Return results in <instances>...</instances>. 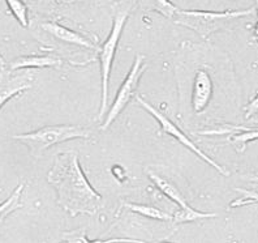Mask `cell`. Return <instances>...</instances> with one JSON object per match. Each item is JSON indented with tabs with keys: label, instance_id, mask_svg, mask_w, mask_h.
Returning a JSON list of instances; mask_svg holds the SVG:
<instances>
[{
	"label": "cell",
	"instance_id": "1",
	"mask_svg": "<svg viewBox=\"0 0 258 243\" xmlns=\"http://www.w3.org/2000/svg\"><path fill=\"white\" fill-rule=\"evenodd\" d=\"M47 180L56 191V202L72 217L94 216L103 206L101 193L89 183L79 160V152L57 153Z\"/></svg>",
	"mask_w": 258,
	"mask_h": 243
},
{
	"label": "cell",
	"instance_id": "2",
	"mask_svg": "<svg viewBox=\"0 0 258 243\" xmlns=\"http://www.w3.org/2000/svg\"><path fill=\"white\" fill-rule=\"evenodd\" d=\"M136 4H137V0H120L112 7V28H111L107 39L104 41L102 46H99V50L97 51L99 64H101L102 79V102L101 109H99V115H98L99 120L107 113L108 84H110L113 59H115V55H116L120 37L123 34L124 25H125L126 20L131 16Z\"/></svg>",
	"mask_w": 258,
	"mask_h": 243
},
{
	"label": "cell",
	"instance_id": "3",
	"mask_svg": "<svg viewBox=\"0 0 258 243\" xmlns=\"http://www.w3.org/2000/svg\"><path fill=\"white\" fill-rule=\"evenodd\" d=\"M92 131L82 126H46L29 133L13 135L12 139L24 142L30 155L34 158H41L44 152L52 145L70 141L73 139H90Z\"/></svg>",
	"mask_w": 258,
	"mask_h": 243
},
{
	"label": "cell",
	"instance_id": "4",
	"mask_svg": "<svg viewBox=\"0 0 258 243\" xmlns=\"http://www.w3.org/2000/svg\"><path fill=\"white\" fill-rule=\"evenodd\" d=\"M254 8L241 11H197V10H179L176 16L173 19L175 24L184 28H188L196 32L202 38H208L213 33L221 30L222 28L233 21V20L241 19V17L250 16L254 13Z\"/></svg>",
	"mask_w": 258,
	"mask_h": 243
},
{
	"label": "cell",
	"instance_id": "5",
	"mask_svg": "<svg viewBox=\"0 0 258 243\" xmlns=\"http://www.w3.org/2000/svg\"><path fill=\"white\" fill-rule=\"evenodd\" d=\"M214 80H213L208 64L201 63L200 66H196V63H193L189 86H179V92L180 95L189 93V101H186L185 104H189L190 106V114H193L195 117H199L208 111L214 97Z\"/></svg>",
	"mask_w": 258,
	"mask_h": 243
},
{
	"label": "cell",
	"instance_id": "6",
	"mask_svg": "<svg viewBox=\"0 0 258 243\" xmlns=\"http://www.w3.org/2000/svg\"><path fill=\"white\" fill-rule=\"evenodd\" d=\"M149 64L145 62V55L139 54L136 55V59L133 62L132 68L129 70L128 75L125 76L123 84L117 90L115 101L111 105L110 110L106 113V119L103 124L101 126V130H107L108 127L117 119L121 111L128 106V104L132 101V98L136 97V92L140 86V81L146 70H148Z\"/></svg>",
	"mask_w": 258,
	"mask_h": 243
},
{
	"label": "cell",
	"instance_id": "7",
	"mask_svg": "<svg viewBox=\"0 0 258 243\" xmlns=\"http://www.w3.org/2000/svg\"><path fill=\"white\" fill-rule=\"evenodd\" d=\"M135 100H136V102H137V104L141 106V108L145 109V110L150 114L151 117L154 118L158 123H159V126H161L162 135H168V136H171V137H173V139L176 140V141H179L181 145H184L185 148H188L189 151L193 152V153H195L197 157L201 158L202 161H205L206 164L210 165V166H213V168H214L218 173H221L222 175H224V177H228V175H230V173H228V171H227L223 166H221V165L218 164L217 161H214V160H213L210 156H208L204 151H201V148H199V145H196L195 142L189 139L188 136H186L183 131L180 130L176 124L173 123V122H171V120L168 119V118H167L166 115L162 113V111L158 110L157 108H154L153 105L149 104L148 101H145V100H144L142 97H140V95H136Z\"/></svg>",
	"mask_w": 258,
	"mask_h": 243
},
{
	"label": "cell",
	"instance_id": "8",
	"mask_svg": "<svg viewBox=\"0 0 258 243\" xmlns=\"http://www.w3.org/2000/svg\"><path fill=\"white\" fill-rule=\"evenodd\" d=\"M34 76L29 72L13 73L12 71L0 70V109L3 108L11 98L33 88Z\"/></svg>",
	"mask_w": 258,
	"mask_h": 243
},
{
	"label": "cell",
	"instance_id": "9",
	"mask_svg": "<svg viewBox=\"0 0 258 243\" xmlns=\"http://www.w3.org/2000/svg\"><path fill=\"white\" fill-rule=\"evenodd\" d=\"M41 29L44 33H47L52 38L57 39L60 42H64L67 44H73V46H79V47H85L89 50H99V46L92 42L85 35H82L81 33L71 30L67 26L61 25L56 21H44L42 22Z\"/></svg>",
	"mask_w": 258,
	"mask_h": 243
},
{
	"label": "cell",
	"instance_id": "10",
	"mask_svg": "<svg viewBox=\"0 0 258 243\" xmlns=\"http://www.w3.org/2000/svg\"><path fill=\"white\" fill-rule=\"evenodd\" d=\"M63 59L55 55H26L20 57L8 64L11 71H20L25 68H60Z\"/></svg>",
	"mask_w": 258,
	"mask_h": 243
},
{
	"label": "cell",
	"instance_id": "11",
	"mask_svg": "<svg viewBox=\"0 0 258 243\" xmlns=\"http://www.w3.org/2000/svg\"><path fill=\"white\" fill-rule=\"evenodd\" d=\"M146 173H148V175L150 177V179L154 182L155 186L158 187V189H159V191H162V192H163V195H166L168 199L172 200L175 204H177L180 208H185V207L189 206L188 202H186V199L184 198L183 193L180 192L179 189L173 186L170 180L164 179L163 177L158 175V174H155L154 171H151V170H148Z\"/></svg>",
	"mask_w": 258,
	"mask_h": 243
},
{
	"label": "cell",
	"instance_id": "12",
	"mask_svg": "<svg viewBox=\"0 0 258 243\" xmlns=\"http://www.w3.org/2000/svg\"><path fill=\"white\" fill-rule=\"evenodd\" d=\"M137 3L144 11H154L168 20L175 19L177 11L180 10L170 0H137Z\"/></svg>",
	"mask_w": 258,
	"mask_h": 243
},
{
	"label": "cell",
	"instance_id": "13",
	"mask_svg": "<svg viewBox=\"0 0 258 243\" xmlns=\"http://www.w3.org/2000/svg\"><path fill=\"white\" fill-rule=\"evenodd\" d=\"M124 207L129 211L139 213L144 217L151 218V220H158V221H172V215L167 213L155 207L146 206V204H135V203H124Z\"/></svg>",
	"mask_w": 258,
	"mask_h": 243
},
{
	"label": "cell",
	"instance_id": "14",
	"mask_svg": "<svg viewBox=\"0 0 258 243\" xmlns=\"http://www.w3.org/2000/svg\"><path fill=\"white\" fill-rule=\"evenodd\" d=\"M217 217L215 213H205L193 209L192 207L188 206L185 208H180L179 211L172 216L173 224H186V222H193L197 220H205V218H214Z\"/></svg>",
	"mask_w": 258,
	"mask_h": 243
},
{
	"label": "cell",
	"instance_id": "15",
	"mask_svg": "<svg viewBox=\"0 0 258 243\" xmlns=\"http://www.w3.org/2000/svg\"><path fill=\"white\" fill-rule=\"evenodd\" d=\"M255 140H258V130H254V128L231 133L230 137H228V142L231 145H233V148L236 149L239 153H242L246 149V145L249 142L255 141Z\"/></svg>",
	"mask_w": 258,
	"mask_h": 243
},
{
	"label": "cell",
	"instance_id": "16",
	"mask_svg": "<svg viewBox=\"0 0 258 243\" xmlns=\"http://www.w3.org/2000/svg\"><path fill=\"white\" fill-rule=\"evenodd\" d=\"M24 187L25 184L24 183H20L19 186L16 187V189L11 193V196L6 202H3L0 204V221H3L4 218L7 217L8 215H11L12 212H15L16 209H19L21 207V195H22V191H24Z\"/></svg>",
	"mask_w": 258,
	"mask_h": 243
},
{
	"label": "cell",
	"instance_id": "17",
	"mask_svg": "<svg viewBox=\"0 0 258 243\" xmlns=\"http://www.w3.org/2000/svg\"><path fill=\"white\" fill-rule=\"evenodd\" d=\"M7 6L10 8L15 19L20 22V25L24 28L29 26V16H28V6L22 0H6Z\"/></svg>",
	"mask_w": 258,
	"mask_h": 243
},
{
	"label": "cell",
	"instance_id": "18",
	"mask_svg": "<svg viewBox=\"0 0 258 243\" xmlns=\"http://www.w3.org/2000/svg\"><path fill=\"white\" fill-rule=\"evenodd\" d=\"M252 128V127H244V126H236V124L230 123H219L214 124V128H209V130L197 131L195 132L196 135H206V136H215V135H231V133L240 132V131H245Z\"/></svg>",
	"mask_w": 258,
	"mask_h": 243
},
{
	"label": "cell",
	"instance_id": "19",
	"mask_svg": "<svg viewBox=\"0 0 258 243\" xmlns=\"http://www.w3.org/2000/svg\"><path fill=\"white\" fill-rule=\"evenodd\" d=\"M235 191L242 193V198L233 200L230 204V208H239V207L244 206H252V204H257L258 203V192H255V191H249V189L244 188H235Z\"/></svg>",
	"mask_w": 258,
	"mask_h": 243
},
{
	"label": "cell",
	"instance_id": "20",
	"mask_svg": "<svg viewBox=\"0 0 258 243\" xmlns=\"http://www.w3.org/2000/svg\"><path fill=\"white\" fill-rule=\"evenodd\" d=\"M257 113H258V92L255 93L254 98H253L252 101L246 105L245 119H250V118H252L253 115H255Z\"/></svg>",
	"mask_w": 258,
	"mask_h": 243
},
{
	"label": "cell",
	"instance_id": "21",
	"mask_svg": "<svg viewBox=\"0 0 258 243\" xmlns=\"http://www.w3.org/2000/svg\"><path fill=\"white\" fill-rule=\"evenodd\" d=\"M64 237H66V240H68V242H82V243L90 242V240H88V238L84 235V233L77 234L76 231H73V233L66 234Z\"/></svg>",
	"mask_w": 258,
	"mask_h": 243
},
{
	"label": "cell",
	"instance_id": "22",
	"mask_svg": "<svg viewBox=\"0 0 258 243\" xmlns=\"http://www.w3.org/2000/svg\"><path fill=\"white\" fill-rule=\"evenodd\" d=\"M244 179L249 180V182H252V183L258 184V174H250V175H244Z\"/></svg>",
	"mask_w": 258,
	"mask_h": 243
},
{
	"label": "cell",
	"instance_id": "23",
	"mask_svg": "<svg viewBox=\"0 0 258 243\" xmlns=\"http://www.w3.org/2000/svg\"><path fill=\"white\" fill-rule=\"evenodd\" d=\"M255 7H257V24H255V28H254V41L258 42V0H255Z\"/></svg>",
	"mask_w": 258,
	"mask_h": 243
},
{
	"label": "cell",
	"instance_id": "24",
	"mask_svg": "<svg viewBox=\"0 0 258 243\" xmlns=\"http://www.w3.org/2000/svg\"><path fill=\"white\" fill-rule=\"evenodd\" d=\"M55 4H70L76 2V0H54Z\"/></svg>",
	"mask_w": 258,
	"mask_h": 243
},
{
	"label": "cell",
	"instance_id": "25",
	"mask_svg": "<svg viewBox=\"0 0 258 243\" xmlns=\"http://www.w3.org/2000/svg\"><path fill=\"white\" fill-rule=\"evenodd\" d=\"M6 66H7L6 59H4V58L2 57V54H0V70H2V68H4Z\"/></svg>",
	"mask_w": 258,
	"mask_h": 243
},
{
	"label": "cell",
	"instance_id": "26",
	"mask_svg": "<svg viewBox=\"0 0 258 243\" xmlns=\"http://www.w3.org/2000/svg\"><path fill=\"white\" fill-rule=\"evenodd\" d=\"M254 123H255V124H258V120H255V122H254Z\"/></svg>",
	"mask_w": 258,
	"mask_h": 243
}]
</instances>
